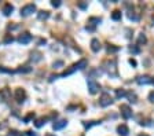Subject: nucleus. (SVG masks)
Returning <instances> with one entry per match:
<instances>
[{
    "mask_svg": "<svg viewBox=\"0 0 154 136\" xmlns=\"http://www.w3.org/2000/svg\"><path fill=\"white\" fill-rule=\"evenodd\" d=\"M112 98L110 96H107V95H103V96H102V99H101V106H107V104H110L112 103Z\"/></svg>",
    "mask_w": 154,
    "mask_h": 136,
    "instance_id": "0eeeda50",
    "label": "nucleus"
},
{
    "mask_svg": "<svg viewBox=\"0 0 154 136\" xmlns=\"http://www.w3.org/2000/svg\"><path fill=\"white\" fill-rule=\"evenodd\" d=\"M88 89H89V92H91V94H95V92H98L99 85L96 84L94 80H88Z\"/></svg>",
    "mask_w": 154,
    "mask_h": 136,
    "instance_id": "39448f33",
    "label": "nucleus"
},
{
    "mask_svg": "<svg viewBox=\"0 0 154 136\" xmlns=\"http://www.w3.org/2000/svg\"><path fill=\"white\" fill-rule=\"evenodd\" d=\"M28 135H29V136H36V135H33L32 132H28Z\"/></svg>",
    "mask_w": 154,
    "mask_h": 136,
    "instance_id": "412c9836",
    "label": "nucleus"
},
{
    "mask_svg": "<svg viewBox=\"0 0 154 136\" xmlns=\"http://www.w3.org/2000/svg\"><path fill=\"white\" fill-rule=\"evenodd\" d=\"M124 95H125V92H124V91H118V92H117V96H118V98L124 96Z\"/></svg>",
    "mask_w": 154,
    "mask_h": 136,
    "instance_id": "dca6fc26",
    "label": "nucleus"
},
{
    "mask_svg": "<svg viewBox=\"0 0 154 136\" xmlns=\"http://www.w3.org/2000/svg\"><path fill=\"white\" fill-rule=\"evenodd\" d=\"M140 136H147V135H140Z\"/></svg>",
    "mask_w": 154,
    "mask_h": 136,
    "instance_id": "5701e85b",
    "label": "nucleus"
},
{
    "mask_svg": "<svg viewBox=\"0 0 154 136\" xmlns=\"http://www.w3.org/2000/svg\"><path fill=\"white\" fill-rule=\"evenodd\" d=\"M35 11H36V6H35V4H26L25 7H22V10H21V15L28 17V15H30L32 13H35Z\"/></svg>",
    "mask_w": 154,
    "mask_h": 136,
    "instance_id": "f03ea898",
    "label": "nucleus"
},
{
    "mask_svg": "<svg viewBox=\"0 0 154 136\" xmlns=\"http://www.w3.org/2000/svg\"><path fill=\"white\" fill-rule=\"evenodd\" d=\"M112 18L113 20H120V18H121V13H120V11H114V13H113V15H112Z\"/></svg>",
    "mask_w": 154,
    "mask_h": 136,
    "instance_id": "ddd939ff",
    "label": "nucleus"
},
{
    "mask_svg": "<svg viewBox=\"0 0 154 136\" xmlns=\"http://www.w3.org/2000/svg\"><path fill=\"white\" fill-rule=\"evenodd\" d=\"M121 114H122V117H124V118H129V117L132 116V111H131V109H129V107L128 106H125V104H122L121 106Z\"/></svg>",
    "mask_w": 154,
    "mask_h": 136,
    "instance_id": "423d86ee",
    "label": "nucleus"
},
{
    "mask_svg": "<svg viewBox=\"0 0 154 136\" xmlns=\"http://www.w3.org/2000/svg\"><path fill=\"white\" fill-rule=\"evenodd\" d=\"M53 6L54 7H59L61 6V2H53Z\"/></svg>",
    "mask_w": 154,
    "mask_h": 136,
    "instance_id": "a211bd4d",
    "label": "nucleus"
},
{
    "mask_svg": "<svg viewBox=\"0 0 154 136\" xmlns=\"http://www.w3.org/2000/svg\"><path fill=\"white\" fill-rule=\"evenodd\" d=\"M151 83H153V84H154V80H151Z\"/></svg>",
    "mask_w": 154,
    "mask_h": 136,
    "instance_id": "4be33fe9",
    "label": "nucleus"
},
{
    "mask_svg": "<svg viewBox=\"0 0 154 136\" xmlns=\"http://www.w3.org/2000/svg\"><path fill=\"white\" fill-rule=\"evenodd\" d=\"M146 41V37H144V36H140V37H139V43H144Z\"/></svg>",
    "mask_w": 154,
    "mask_h": 136,
    "instance_id": "f3484780",
    "label": "nucleus"
},
{
    "mask_svg": "<svg viewBox=\"0 0 154 136\" xmlns=\"http://www.w3.org/2000/svg\"><path fill=\"white\" fill-rule=\"evenodd\" d=\"M40 20H44V18H48V13L47 11H41V14H39Z\"/></svg>",
    "mask_w": 154,
    "mask_h": 136,
    "instance_id": "4468645a",
    "label": "nucleus"
},
{
    "mask_svg": "<svg viewBox=\"0 0 154 136\" xmlns=\"http://www.w3.org/2000/svg\"><path fill=\"white\" fill-rule=\"evenodd\" d=\"M43 124H46V120H39V121L36 122V126H39V128H40Z\"/></svg>",
    "mask_w": 154,
    "mask_h": 136,
    "instance_id": "2eb2a0df",
    "label": "nucleus"
},
{
    "mask_svg": "<svg viewBox=\"0 0 154 136\" xmlns=\"http://www.w3.org/2000/svg\"><path fill=\"white\" fill-rule=\"evenodd\" d=\"M138 83L139 84H149V83H151V80L147 77V76H142V77L138 78Z\"/></svg>",
    "mask_w": 154,
    "mask_h": 136,
    "instance_id": "f8f14e48",
    "label": "nucleus"
},
{
    "mask_svg": "<svg viewBox=\"0 0 154 136\" xmlns=\"http://www.w3.org/2000/svg\"><path fill=\"white\" fill-rule=\"evenodd\" d=\"M66 124H68V121H66V120H61V121H58V122L54 124L53 126H54V129H55V131H58V129H62V128H65Z\"/></svg>",
    "mask_w": 154,
    "mask_h": 136,
    "instance_id": "6e6552de",
    "label": "nucleus"
},
{
    "mask_svg": "<svg viewBox=\"0 0 154 136\" xmlns=\"http://www.w3.org/2000/svg\"><path fill=\"white\" fill-rule=\"evenodd\" d=\"M14 11V7L11 6V4H6V6L3 7V13H4V15H10L11 13Z\"/></svg>",
    "mask_w": 154,
    "mask_h": 136,
    "instance_id": "9d476101",
    "label": "nucleus"
},
{
    "mask_svg": "<svg viewBox=\"0 0 154 136\" xmlns=\"http://www.w3.org/2000/svg\"><path fill=\"white\" fill-rule=\"evenodd\" d=\"M25 91L23 89H21V88H17L15 89V99H17V102H23V99H25Z\"/></svg>",
    "mask_w": 154,
    "mask_h": 136,
    "instance_id": "7ed1b4c3",
    "label": "nucleus"
},
{
    "mask_svg": "<svg viewBox=\"0 0 154 136\" xmlns=\"http://www.w3.org/2000/svg\"><path fill=\"white\" fill-rule=\"evenodd\" d=\"M85 65H87V61H84V59H83V61H80L79 63H76V65H73L72 68L69 69V70H65V71H63L62 76H69V74H72L73 71H76L77 69H83Z\"/></svg>",
    "mask_w": 154,
    "mask_h": 136,
    "instance_id": "f257e3e1",
    "label": "nucleus"
},
{
    "mask_svg": "<svg viewBox=\"0 0 154 136\" xmlns=\"http://www.w3.org/2000/svg\"><path fill=\"white\" fill-rule=\"evenodd\" d=\"M91 45H92V47H91V48H92V51H98V50L99 48H101V44H99V41H98V40H96V39H94V40H92V41H91Z\"/></svg>",
    "mask_w": 154,
    "mask_h": 136,
    "instance_id": "9b49d317",
    "label": "nucleus"
},
{
    "mask_svg": "<svg viewBox=\"0 0 154 136\" xmlns=\"http://www.w3.org/2000/svg\"><path fill=\"white\" fill-rule=\"evenodd\" d=\"M149 99H150L151 102H154V92H151V94L149 95Z\"/></svg>",
    "mask_w": 154,
    "mask_h": 136,
    "instance_id": "6ab92c4d",
    "label": "nucleus"
},
{
    "mask_svg": "<svg viewBox=\"0 0 154 136\" xmlns=\"http://www.w3.org/2000/svg\"><path fill=\"white\" fill-rule=\"evenodd\" d=\"M4 43H13V37H7V39L4 40Z\"/></svg>",
    "mask_w": 154,
    "mask_h": 136,
    "instance_id": "aec40b11",
    "label": "nucleus"
},
{
    "mask_svg": "<svg viewBox=\"0 0 154 136\" xmlns=\"http://www.w3.org/2000/svg\"><path fill=\"white\" fill-rule=\"evenodd\" d=\"M30 40H32V36H30L29 33H23V35H21L20 37H18V41H20L21 44H28Z\"/></svg>",
    "mask_w": 154,
    "mask_h": 136,
    "instance_id": "20e7f679",
    "label": "nucleus"
},
{
    "mask_svg": "<svg viewBox=\"0 0 154 136\" xmlns=\"http://www.w3.org/2000/svg\"><path fill=\"white\" fill-rule=\"evenodd\" d=\"M118 133H120V135L121 136H127L128 133H129V129H128V126L127 125H120L118 126Z\"/></svg>",
    "mask_w": 154,
    "mask_h": 136,
    "instance_id": "1a4fd4ad",
    "label": "nucleus"
}]
</instances>
